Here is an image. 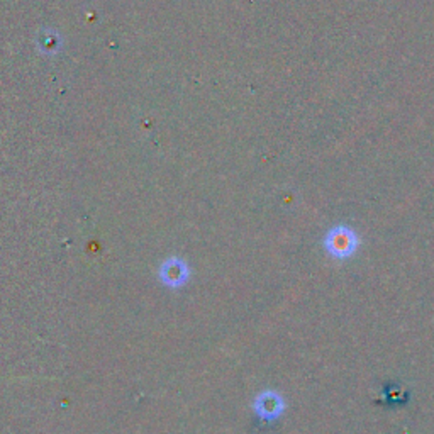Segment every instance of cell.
I'll list each match as a JSON object with an SVG mask.
<instances>
[{
	"instance_id": "obj_1",
	"label": "cell",
	"mask_w": 434,
	"mask_h": 434,
	"mask_svg": "<svg viewBox=\"0 0 434 434\" xmlns=\"http://www.w3.org/2000/svg\"><path fill=\"white\" fill-rule=\"evenodd\" d=\"M358 245H360V238L356 231L344 224L334 226L324 236L326 251L336 260H346L355 255Z\"/></svg>"
},
{
	"instance_id": "obj_3",
	"label": "cell",
	"mask_w": 434,
	"mask_h": 434,
	"mask_svg": "<svg viewBox=\"0 0 434 434\" xmlns=\"http://www.w3.org/2000/svg\"><path fill=\"white\" fill-rule=\"evenodd\" d=\"M190 277V270L187 261L181 258H168L165 263L162 265L159 268V278L162 282L168 287H174V289H179V287L185 285L189 282Z\"/></svg>"
},
{
	"instance_id": "obj_2",
	"label": "cell",
	"mask_w": 434,
	"mask_h": 434,
	"mask_svg": "<svg viewBox=\"0 0 434 434\" xmlns=\"http://www.w3.org/2000/svg\"><path fill=\"white\" fill-rule=\"evenodd\" d=\"M253 411L261 420H275L285 411V402L280 393L265 391L253 401Z\"/></svg>"
}]
</instances>
